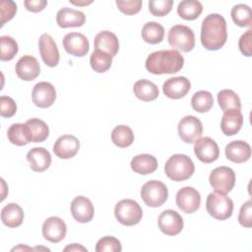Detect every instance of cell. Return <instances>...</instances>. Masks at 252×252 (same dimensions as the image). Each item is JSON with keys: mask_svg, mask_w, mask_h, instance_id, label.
I'll use <instances>...</instances> for the list:
<instances>
[{"mask_svg": "<svg viewBox=\"0 0 252 252\" xmlns=\"http://www.w3.org/2000/svg\"><path fill=\"white\" fill-rule=\"evenodd\" d=\"M227 39L226 22L220 14H210L202 22L201 42L208 50L220 49Z\"/></svg>", "mask_w": 252, "mask_h": 252, "instance_id": "cell-1", "label": "cell"}, {"mask_svg": "<svg viewBox=\"0 0 252 252\" xmlns=\"http://www.w3.org/2000/svg\"><path fill=\"white\" fill-rule=\"evenodd\" d=\"M183 65V56L174 49L155 51L148 56L145 63L146 69L155 75L177 73Z\"/></svg>", "mask_w": 252, "mask_h": 252, "instance_id": "cell-2", "label": "cell"}, {"mask_svg": "<svg viewBox=\"0 0 252 252\" xmlns=\"http://www.w3.org/2000/svg\"><path fill=\"white\" fill-rule=\"evenodd\" d=\"M195 171V165L192 159L182 154L171 156L165 162L164 172L166 176L173 181H184L190 178Z\"/></svg>", "mask_w": 252, "mask_h": 252, "instance_id": "cell-3", "label": "cell"}, {"mask_svg": "<svg viewBox=\"0 0 252 252\" xmlns=\"http://www.w3.org/2000/svg\"><path fill=\"white\" fill-rule=\"evenodd\" d=\"M206 209L210 216L217 220H223L231 217L233 202L226 194L215 191L208 195Z\"/></svg>", "mask_w": 252, "mask_h": 252, "instance_id": "cell-4", "label": "cell"}, {"mask_svg": "<svg viewBox=\"0 0 252 252\" xmlns=\"http://www.w3.org/2000/svg\"><path fill=\"white\" fill-rule=\"evenodd\" d=\"M167 40L174 50L189 52L195 46V34L191 28L184 25H175L170 28Z\"/></svg>", "mask_w": 252, "mask_h": 252, "instance_id": "cell-5", "label": "cell"}, {"mask_svg": "<svg viewBox=\"0 0 252 252\" xmlns=\"http://www.w3.org/2000/svg\"><path fill=\"white\" fill-rule=\"evenodd\" d=\"M114 215L121 224L131 226L138 224L141 221L143 210L136 201L132 199H123L116 204Z\"/></svg>", "mask_w": 252, "mask_h": 252, "instance_id": "cell-6", "label": "cell"}, {"mask_svg": "<svg viewBox=\"0 0 252 252\" xmlns=\"http://www.w3.org/2000/svg\"><path fill=\"white\" fill-rule=\"evenodd\" d=\"M140 194L147 206L158 208L164 204L167 200L168 190L165 184L161 181L150 180L142 186Z\"/></svg>", "mask_w": 252, "mask_h": 252, "instance_id": "cell-7", "label": "cell"}, {"mask_svg": "<svg viewBox=\"0 0 252 252\" xmlns=\"http://www.w3.org/2000/svg\"><path fill=\"white\" fill-rule=\"evenodd\" d=\"M209 181L213 189L220 193H228L235 184V173L227 166H219L211 172Z\"/></svg>", "mask_w": 252, "mask_h": 252, "instance_id": "cell-8", "label": "cell"}, {"mask_svg": "<svg viewBox=\"0 0 252 252\" xmlns=\"http://www.w3.org/2000/svg\"><path fill=\"white\" fill-rule=\"evenodd\" d=\"M177 130L178 135L183 142L192 144L201 138L203 133V125L199 118L193 115H187L181 118L178 123Z\"/></svg>", "mask_w": 252, "mask_h": 252, "instance_id": "cell-9", "label": "cell"}, {"mask_svg": "<svg viewBox=\"0 0 252 252\" xmlns=\"http://www.w3.org/2000/svg\"><path fill=\"white\" fill-rule=\"evenodd\" d=\"M176 205L186 214L196 212L201 205V195L199 191L193 187H183L176 193Z\"/></svg>", "mask_w": 252, "mask_h": 252, "instance_id": "cell-10", "label": "cell"}, {"mask_svg": "<svg viewBox=\"0 0 252 252\" xmlns=\"http://www.w3.org/2000/svg\"><path fill=\"white\" fill-rule=\"evenodd\" d=\"M194 153L197 158L205 163L216 161L220 157L219 146L210 137H202L195 141Z\"/></svg>", "mask_w": 252, "mask_h": 252, "instance_id": "cell-11", "label": "cell"}, {"mask_svg": "<svg viewBox=\"0 0 252 252\" xmlns=\"http://www.w3.org/2000/svg\"><path fill=\"white\" fill-rule=\"evenodd\" d=\"M158 223L160 231L169 236L177 235L183 228L182 217L173 210L163 211L158 217Z\"/></svg>", "mask_w": 252, "mask_h": 252, "instance_id": "cell-12", "label": "cell"}, {"mask_svg": "<svg viewBox=\"0 0 252 252\" xmlns=\"http://www.w3.org/2000/svg\"><path fill=\"white\" fill-rule=\"evenodd\" d=\"M62 44L67 53L77 57L85 56L90 48V43L86 35L76 32L67 33L63 37Z\"/></svg>", "mask_w": 252, "mask_h": 252, "instance_id": "cell-13", "label": "cell"}, {"mask_svg": "<svg viewBox=\"0 0 252 252\" xmlns=\"http://www.w3.org/2000/svg\"><path fill=\"white\" fill-rule=\"evenodd\" d=\"M32 102L40 107L47 108L53 104L56 98V91L52 84L48 82H39L37 83L32 93Z\"/></svg>", "mask_w": 252, "mask_h": 252, "instance_id": "cell-14", "label": "cell"}, {"mask_svg": "<svg viewBox=\"0 0 252 252\" xmlns=\"http://www.w3.org/2000/svg\"><path fill=\"white\" fill-rule=\"evenodd\" d=\"M38 48L41 59L48 67H55L59 63V50L53 38L48 33H43L38 39Z\"/></svg>", "mask_w": 252, "mask_h": 252, "instance_id": "cell-15", "label": "cell"}, {"mask_svg": "<svg viewBox=\"0 0 252 252\" xmlns=\"http://www.w3.org/2000/svg\"><path fill=\"white\" fill-rule=\"evenodd\" d=\"M71 214L75 220L81 223L89 222L93 220L94 209L90 199L85 196H77L73 199L70 206Z\"/></svg>", "mask_w": 252, "mask_h": 252, "instance_id": "cell-16", "label": "cell"}, {"mask_svg": "<svg viewBox=\"0 0 252 252\" xmlns=\"http://www.w3.org/2000/svg\"><path fill=\"white\" fill-rule=\"evenodd\" d=\"M66 232V223L58 217H50L46 219L42 224L43 237L52 243H57L64 239Z\"/></svg>", "mask_w": 252, "mask_h": 252, "instance_id": "cell-17", "label": "cell"}, {"mask_svg": "<svg viewBox=\"0 0 252 252\" xmlns=\"http://www.w3.org/2000/svg\"><path fill=\"white\" fill-rule=\"evenodd\" d=\"M191 89L190 81L183 77H172L167 79L162 85V92L165 96L172 99L184 97Z\"/></svg>", "mask_w": 252, "mask_h": 252, "instance_id": "cell-18", "label": "cell"}, {"mask_svg": "<svg viewBox=\"0 0 252 252\" xmlns=\"http://www.w3.org/2000/svg\"><path fill=\"white\" fill-rule=\"evenodd\" d=\"M79 149L80 142L73 135H63L59 137L53 145L54 154L62 159H68L75 157L79 152Z\"/></svg>", "mask_w": 252, "mask_h": 252, "instance_id": "cell-19", "label": "cell"}, {"mask_svg": "<svg viewBox=\"0 0 252 252\" xmlns=\"http://www.w3.org/2000/svg\"><path fill=\"white\" fill-rule=\"evenodd\" d=\"M17 76L23 81H32L40 73V66L37 59L32 55L21 57L15 67Z\"/></svg>", "mask_w": 252, "mask_h": 252, "instance_id": "cell-20", "label": "cell"}, {"mask_svg": "<svg viewBox=\"0 0 252 252\" xmlns=\"http://www.w3.org/2000/svg\"><path fill=\"white\" fill-rule=\"evenodd\" d=\"M224 153L228 160L235 163H242L250 158L251 147L244 141L236 140L228 143L225 146Z\"/></svg>", "mask_w": 252, "mask_h": 252, "instance_id": "cell-21", "label": "cell"}, {"mask_svg": "<svg viewBox=\"0 0 252 252\" xmlns=\"http://www.w3.org/2000/svg\"><path fill=\"white\" fill-rule=\"evenodd\" d=\"M56 22L60 28L82 27L86 22V16L83 12L64 7L56 14Z\"/></svg>", "mask_w": 252, "mask_h": 252, "instance_id": "cell-22", "label": "cell"}, {"mask_svg": "<svg viewBox=\"0 0 252 252\" xmlns=\"http://www.w3.org/2000/svg\"><path fill=\"white\" fill-rule=\"evenodd\" d=\"M243 125V115L240 109H229L223 112L220 121V129L226 136H232L239 132Z\"/></svg>", "mask_w": 252, "mask_h": 252, "instance_id": "cell-23", "label": "cell"}, {"mask_svg": "<svg viewBox=\"0 0 252 252\" xmlns=\"http://www.w3.org/2000/svg\"><path fill=\"white\" fill-rule=\"evenodd\" d=\"M27 159L30 162L31 168L35 172H42L51 164L50 153L41 147H36L30 150L27 154Z\"/></svg>", "mask_w": 252, "mask_h": 252, "instance_id": "cell-24", "label": "cell"}, {"mask_svg": "<svg viewBox=\"0 0 252 252\" xmlns=\"http://www.w3.org/2000/svg\"><path fill=\"white\" fill-rule=\"evenodd\" d=\"M94 49L104 51L110 54L112 57L115 56L119 50V41L117 36L109 32V31H102L99 32L94 39Z\"/></svg>", "mask_w": 252, "mask_h": 252, "instance_id": "cell-25", "label": "cell"}, {"mask_svg": "<svg viewBox=\"0 0 252 252\" xmlns=\"http://www.w3.org/2000/svg\"><path fill=\"white\" fill-rule=\"evenodd\" d=\"M130 165L134 172L142 175H147L157 170L158 160L152 155L142 154L134 157L130 162Z\"/></svg>", "mask_w": 252, "mask_h": 252, "instance_id": "cell-26", "label": "cell"}, {"mask_svg": "<svg viewBox=\"0 0 252 252\" xmlns=\"http://www.w3.org/2000/svg\"><path fill=\"white\" fill-rule=\"evenodd\" d=\"M1 220L8 227H18L24 220V211L18 204L10 203L2 209Z\"/></svg>", "mask_w": 252, "mask_h": 252, "instance_id": "cell-27", "label": "cell"}, {"mask_svg": "<svg viewBox=\"0 0 252 252\" xmlns=\"http://www.w3.org/2000/svg\"><path fill=\"white\" fill-rule=\"evenodd\" d=\"M133 91L135 95L143 101H152L158 96V87L149 80H139L134 84Z\"/></svg>", "mask_w": 252, "mask_h": 252, "instance_id": "cell-28", "label": "cell"}, {"mask_svg": "<svg viewBox=\"0 0 252 252\" xmlns=\"http://www.w3.org/2000/svg\"><path fill=\"white\" fill-rule=\"evenodd\" d=\"M8 140L16 146H25L32 142L31 135L27 124L25 123H14L7 131Z\"/></svg>", "mask_w": 252, "mask_h": 252, "instance_id": "cell-29", "label": "cell"}, {"mask_svg": "<svg viewBox=\"0 0 252 252\" xmlns=\"http://www.w3.org/2000/svg\"><path fill=\"white\" fill-rule=\"evenodd\" d=\"M203 12V5L197 0H183L177 6V14L180 18L192 21L197 19Z\"/></svg>", "mask_w": 252, "mask_h": 252, "instance_id": "cell-30", "label": "cell"}, {"mask_svg": "<svg viewBox=\"0 0 252 252\" xmlns=\"http://www.w3.org/2000/svg\"><path fill=\"white\" fill-rule=\"evenodd\" d=\"M141 34L146 42L157 44L163 39L164 28L157 22H148L143 26Z\"/></svg>", "mask_w": 252, "mask_h": 252, "instance_id": "cell-31", "label": "cell"}, {"mask_svg": "<svg viewBox=\"0 0 252 252\" xmlns=\"http://www.w3.org/2000/svg\"><path fill=\"white\" fill-rule=\"evenodd\" d=\"M26 124L29 128L32 142L40 143L47 139L49 135V128L43 120L39 118H32L27 120Z\"/></svg>", "mask_w": 252, "mask_h": 252, "instance_id": "cell-32", "label": "cell"}, {"mask_svg": "<svg viewBox=\"0 0 252 252\" xmlns=\"http://www.w3.org/2000/svg\"><path fill=\"white\" fill-rule=\"evenodd\" d=\"M113 144L119 148H127L134 142V133L127 125H118L111 132Z\"/></svg>", "mask_w": 252, "mask_h": 252, "instance_id": "cell-33", "label": "cell"}, {"mask_svg": "<svg viewBox=\"0 0 252 252\" xmlns=\"http://www.w3.org/2000/svg\"><path fill=\"white\" fill-rule=\"evenodd\" d=\"M233 23L241 28L252 26V11L248 5L237 4L234 5L230 12Z\"/></svg>", "mask_w": 252, "mask_h": 252, "instance_id": "cell-34", "label": "cell"}, {"mask_svg": "<svg viewBox=\"0 0 252 252\" xmlns=\"http://www.w3.org/2000/svg\"><path fill=\"white\" fill-rule=\"evenodd\" d=\"M90 64L94 71L97 73H104L111 67L112 56L104 51L94 49L91 54Z\"/></svg>", "mask_w": 252, "mask_h": 252, "instance_id": "cell-35", "label": "cell"}, {"mask_svg": "<svg viewBox=\"0 0 252 252\" xmlns=\"http://www.w3.org/2000/svg\"><path fill=\"white\" fill-rule=\"evenodd\" d=\"M218 102L220 109L224 112L229 109H240L241 102L238 94L232 90H221L218 94Z\"/></svg>", "mask_w": 252, "mask_h": 252, "instance_id": "cell-36", "label": "cell"}, {"mask_svg": "<svg viewBox=\"0 0 252 252\" xmlns=\"http://www.w3.org/2000/svg\"><path fill=\"white\" fill-rule=\"evenodd\" d=\"M191 105L197 112L204 113L209 111L214 105V97L208 91L196 92L191 98Z\"/></svg>", "mask_w": 252, "mask_h": 252, "instance_id": "cell-37", "label": "cell"}, {"mask_svg": "<svg viewBox=\"0 0 252 252\" xmlns=\"http://www.w3.org/2000/svg\"><path fill=\"white\" fill-rule=\"evenodd\" d=\"M19 46L17 41L9 36L2 35L0 37V59L2 61H10L18 53Z\"/></svg>", "mask_w": 252, "mask_h": 252, "instance_id": "cell-38", "label": "cell"}, {"mask_svg": "<svg viewBox=\"0 0 252 252\" xmlns=\"http://www.w3.org/2000/svg\"><path fill=\"white\" fill-rule=\"evenodd\" d=\"M122 246L120 241L113 236H104L100 238L95 245L96 252H120Z\"/></svg>", "mask_w": 252, "mask_h": 252, "instance_id": "cell-39", "label": "cell"}, {"mask_svg": "<svg viewBox=\"0 0 252 252\" xmlns=\"http://www.w3.org/2000/svg\"><path fill=\"white\" fill-rule=\"evenodd\" d=\"M172 5V0H151L149 2V10L156 17H163L171 11Z\"/></svg>", "mask_w": 252, "mask_h": 252, "instance_id": "cell-40", "label": "cell"}, {"mask_svg": "<svg viewBox=\"0 0 252 252\" xmlns=\"http://www.w3.org/2000/svg\"><path fill=\"white\" fill-rule=\"evenodd\" d=\"M17 12V5L12 0H1L0 13H1V27L10 20H12Z\"/></svg>", "mask_w": 252, "mask_h": 252, "instance_id": "cell-41", "label": "cell"}, {"mask_svg": "<svg viewBox=\"0 0 252 252\" xmlns=\"http://www.w3.org/2000/svg\"><path fill=\"white\" fill-rule=\"evenodd\" d=\"M141 0H117L116 5L123 14L134 15L137 14L142 8Z\"/></svg>", "mask_w": 252, "mask_h": 252, "instance_id": "cell-42", "label": "cell"}, {"mask_svg": "<svg viewBox=\"0 0 252 252\" xmlns=\"http://www.w3.org/2000/svg\"><path fill=\"white\" fill-rule=\"evenodd\" d=\"M17 111V105L15 100L6 95H2L0 97V114L2 117L10 118L15 115Z\"/></svg>", "mask_w": 252, "mask_h": 252, "instance_id": "cell-43", "label": "cell"}, {"mask_svg": "<svg viewBox=\"0 0 252 252\" xmlns=\"http://www.w3.org/2000/svg\"><path fill=\"white\" fill-rule=\"evenodd\" d=\"M238 221L244 227L252 226V201L248 200L245 202L239 211Z\"/></svg>", "mask_w": 252, "mask_h": 252, "instance_id": "cell-44", "label": "cell"}, {"mask_svg": "<svg viewBox=\"0 0 252 252\" xmlns=\"http://www.w3.org/2000/svg\"><path fill=\"white\" fill-rule=\"evenodd\" d=\"M251 40H252V31L248 30L247 32H245L239 38L238 41V46L240 49V52L247 57H250L252 55V44H251Z\"/></svg>", "mask_w": 252, "mask_h": 252, "instance_id": "cell-45", "label": "cell"}, {"mask_svg": "<svg viewBox=\"0 0 252 252\" xmlns=\"http://www.w3.org/2000/svg\"><path fill=\"white\" fill-rule=\"evenodd\" d=\"M24 5L28 11L37 13V12L42 11L46 7L47 1H45V0H26V1H24Z\"/></svg>", "mask_w": 252, "mask_h": 252, "instance_id": "cell-46", "label": "cell"}, {"mask_svg": "<svg viewBox=\"0 0 252 252\" xmlns=\"http://www.w3.org/2000/svg\"><path fill=\"white\" fill-rule=\"evenodd\" d=\"M64 251H88L87 248L84 246L78 244V243H73L71 245H68L64 248Z\"/></svg>", "mask_w": 252, "mask_h": 252, "instance_id": "cell-47", "label": "cell"}, {"mask_svg": "<svg viewBox=\"0 0 252 252\" xmlns=\"http://www.w3.org/2000/svg\"><path fill=\"white\" fill-rule=\"evenodd\" d=\"M70 3L71 4H74V5H77V6H87V5H89V4H92L93 3V1L92 0H90V1H78V2H76V1H71L70 0Z\"/></svg>", "mask_w": 252, "mask_h": 252, "instance_id": "cell-48", "label": "cell"}, {"mask_svg": "<svg viewBox=\"0 0 252 252\" xmlns=\"http://www.w3.org/2000/svg\"><path fill=\"white\" fill-rule=\"evenodd\" d=\"M20 249H28V250H32V248H30V247H23V245H20V246H18V247H15V248H13L12 249V251H14V250H20Z\"/></svg>", "mask_w": 252, "mask_h": 252, "instance_id": "cell-49", "label": "cell"}]
</instances>
